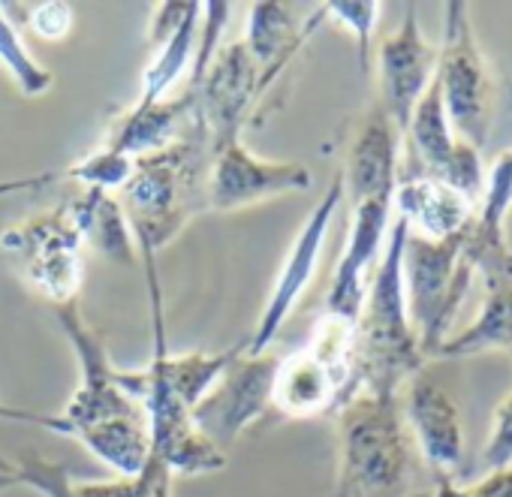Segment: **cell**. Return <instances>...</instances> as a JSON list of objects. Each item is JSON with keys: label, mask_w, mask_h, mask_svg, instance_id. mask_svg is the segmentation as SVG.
<instances>
[{"label": "cell", "mask_w": 512, "mask_h": 497, "mask_svg": "<svg viewBox=\"0 0 512 497\" xmlns=\"http://www.w3.org/2000/svg\"><path fill=\"white\" fill-rule=\"evenodd\" d=\"M410 226L395 217L389 226L383 257L368 281L365 305L356 320L353 380L356 392L398 398V389L422 374L425 356L404 299V244Z\"/></svg>", "instance_id": "1"}, {"label": "cell", "mask_w": 512, "mask_h": 497, "mask_svg": "<svg viewBox=\"0 0 512 497\" xmlns=\"http://www.w3.org/2000/svg\"><path fill=\"white\" fill-rule=\"evenodd\" d=\"M211 166V139L199 118V109L190 127L169 148L139 157L130 181L121 187V208L127 214L130 232L139 241L145 260H154L157 251L187 226L190 217L205 211V178Z\"/></svg>", "instance_id": "2"}, {"label": "cell", "mask_w": 512, "mask_h": 497, "mask_svg": "<svg viewBox=\"0 0 512 497\" xmlns=\"http://www.w3.org/2000/svg\"><path fill=\"white\" fill-rule=\"evenodd\" d=\"M338 497H407L410 437L398 398L356 392L338 410Z\"/></svg>", "instance_id": "3"}, {"label": "cell", "mask_w": 512, "mask_h": 497, "mask_svg": "<svg viewBox=\"0 0 512 497\" xmlns=\"http://www.w3.org/2000/svg\"><path fill=\"white\" fill-rule=\"evenodd\" d=\"M434 79L455 139L482 151L491 136L500 82L476 43L467 4L461 0L443 4V43L437 49Z\"/></svg>", "instance_id": "4"}, {"label": "cell", "mask_w": 512, "mask_h": 497, "mask_svg": "<svg viewBox=\"0 0 512 497\" xmlns=\"http://www.w3.org/2000/svg\"><path fill=\"white\" fill-rule=\"evenodd\" d=\"M464 232L443 241L407 235L404 244L407 317L413 323L425 359H434L437 347L446 341L452 317L458 314L473 281V272L461 260Z\"/></svg>", "instance_id": "5"}, {"label": "cell", "mask_w": 512, "mask_h": 497, "mask_svg": "<svg viewBox=\"0 0 512 497\" xmlns=\"http://www.w3.org/2000/svg\"><path fill=\"white\" fill-rule=\"evenodd\" d=\"M82 232L64 202L0 235V251L19 260L28 284L52 305L76 302L82 290Z\"/></svg>", "instance_id": "6"}, {"label": "cell", "mask_w": 512, "mask_h": 497, "mask_svg": "<svg viewBox=\"0 0 512 497\" xmlns=\"http://www.w3.org/2000/svg\"><path fill=\"white\" fill-rule=\"evenodd\" d=\"M341 199H344V181H341V172L332 178L329 190L323 193V199L314 205V211L308 214V220L302 223L290 254L278 272V281L269 293V302L260 314V323H256V332L250 335V341L244 344V353L247 356H263V353H272V344L278 341L284 323L290 320V314L296 311L299 299L305 296V290L311 287L314 275H317V266H320V257H323V247H326V235H329V226L335 220V211L341 208Z\"/></svg>", "instance_id": "7"}, {"label": "cell", "mask_w": 512, "mask_h": 497, "mask_svg": "<svg viewBox=\"0 0 512 497\" xmlns=\"http://www.w3.org/2000/svg\"><path fill=\"white\" fill-rule=\"evenodd\" d=\"M55 317H58L64 335L70 338V344L79 356V368H82V383L73 392L67 410L61 413V419L67 422V431L76 437L79 431H85L91 425L145 413L142 404H136L118 386V368L112 365L109 350H106L103 338L97 335V329H91L85 323V317L79 311V299L55 305Z\"/></svg>", "instance_id": "8"}, {"label": "cell", "mask_w": 512, "mask_h": 497, "mask_svg": "<svg viewBox=\"0 0 512 497\" xmlns=\"http://www.w3.org/2000/svg\"><path fill=\"white\" fill-rule=\"evenodd\" d=\"M314 175L305 163L296 160H263L241 139L226 142L214 151L208 178H205V205L214 211H235L287 193L311 190Z\"/></svg>", "instance_id": "9"}, {"label": "cell", "mask_w": 512, "mask_h": 497, "mask_svg": "<svg viewBox=\"0 0 512 497\" xmlns=\"http://www.w3.org/2000/svg\"><path fill=\"white\" fill-rule=\"evenodd\" d=\"M278 356H247L244 350L226 365L208 395L193 407V422L217 443H232L263 413L272 410V383Z\"/></svg>", "instance_id": "10"}, {"label": "cell", "mask_w": 512, "mask_h": 497, "mask_svg": "<svg viewBox=\"0 0 512 497\" xmlns=\"http://www.w3.org/2000/svg\"><path fill=\"white\" fill-rule=\"evenodd\" d=\"M256 82L260 76H256V64L244 40L220 46V52L211 58L199 88L193 91L199 118L211 139V157L226 142L238 139L250 109L256 106Z\"/></svg>", "instance_id": "11"}, {"label": "cell", "mask_w": 512, "mask_h": 497, "mask_svg": "<svg viewBox=\"0 0 512 497\" xmlns=\"http://www.w3.org/2000/svg\"><path fill=\"white\" fill-rule=\"evenodd\" d=\"M392 199H371L353 205V220L347 232L344 254L335 266L323 314L356 323L365 305L368 281L383 257V244L389 235Z\"/></svg>", "instance_id": "12"}, {"label": "cell", "mask_w": 512, "mask_h": 497, "mask_svg": "<svg viewBox=\"0 0 512 497\" xmlns=\"http://www.w3.org/2000/svg\"><path fill=\"white\" fill-rule=\"evenodd\" d=\"M434 73H437V49H431L428 40L422 37L416 7H410L398 31H392L380 43V91H383L380 106L395 124V130L401 133V139Z\"/></svg>", "instance_id": "13"}, {"label": "cell", "mask_w": 512, "mask_h": 497, "mask_svg": "<svg viewBox=\"0 0 512 497\" xmlns=\"http://www.w3.org/2000/svg\"><path fill=\"white\" fill-rule=\"evenodd\" d=\"M509 208H512V151L500 154V160L485 175V193L464 232V247H461L464 266L482 278L485 290L512 281V247L506 241Z\"/></svg>", "instance_id": "14"}, {"label": "cell", "mask_w": 512, "mask_h": 497, "mask_svg": "<svg viewBox=\"0 0 512 497\" xmlns=\"http://www.w3.org/2000/svg\"><path fill=\"white\" fill-rule=\"evenodd\" d=\"M404 422L419 443L422 458L434 470V479H455L464 455V428L458 404L425 374H416L407 383L404 398Z\"/></svg>", "instance_id": "15"}, {"label": "cell", "mask_w": 512, "mask_h": 497, "mask_svg": "<svg viewBox=\"0 0 512 497\" xmlns=\"http://www.w3.org/2000/svg\"><path fill=\"white\" fill-rule=\"evenodd\" d=\"M398 151H401V133L395 130L383 106H374L356 127L341 172L344 196L350 199V205L371 202V199H392L401 172Z\"/></svg>", "instance_id": "16"}, {"label": "cell", "mask_w": 512, "mask_h": 497, "mask_svg": "<svg viewBox=\"0 0 512 497\" xmlns=\"http://www.w3.org/2000/svg\"><path fill=\"white\" fill-rule=\"evenodd\" d=\"M392 211L410 226V235L443 241L464 232L476 214V202L434 175H398Z\"/></svg>", "instance_id": "17"}, {"label": "cell", "mask_w": 512, "mask_h": 497, "mask_svg": "<svg viewBox=\"0 0 512 497\" xmlns=\"http://www.w3.org/2000/svg\"><path fill=\"white\" fill-rule=\"evenodd\" d=\"M326 22V13L317 10L305 25L296 22L287 4H253L247 16V34L241 37L253 64H256V103L272 88V82L290 67L296 52L314 34V28Z\"/></svg>", "instance_id": "18"}, {"label": "cell", "mask_w": 512, "mask_h": 497, "mask_svg": "<svg viewBox=\"0 0 512 497\" xmlns=\"http://www.w3.org/2000/svg\"><path fill=\"white\" fill-rule=\"evenodd\" d=\"M341 401V383L308 344L278 362L272 383V410H278L281 416L314 419L320 413H335Z\"/></svg>", "instance_id": "19"}, {"label": "cell", "mask_w": 512, "mask_h": 497, "mask_svg": "<svg viewBox=\"0 0 512 497\" xmlns=\"http://www.w3.org/2000/svg\"><path fill=\"white\" fill-rule=\"evenodd\" d=\"M196 115V97L184 94L178 100H160L151 109H127L118 124H112L106 148L124 154V157H148L172 142L181 139V133L190 127Z\"/></svg>", "instance_id": "20"}, {"label": "cell", "mask_w": 512, "mask_h": 497, "mask_svg": "<svg viewBox=\"0 0 512 497\" xmlns=\"http://www.w3.org/2000/svg\"><path fill=\"white\" fill-rule=\"evenodd\" d=\"M16 479L37 488L43 497H151L160 467L151 461L142 476H121L115 482H76L67 464L46 461L40 455H25L13 461Z\"/></svg>", "instance_id": "21"}, {"label": "cell", "mask_w": 512, "mask_h": 497, "mask_svg": "<svg viewBox=\"0 0 512 497\" xmlns=\"http://www.w3.org/2000/svg\"><path fill=\"white\" fill-rule=\"evenodd\" d=\"M70 211L79 223L85 244H91L94 251H100L103 257L115 263H124V266L136 263V247L130 238L133 232H130L127 214L112 193L85 187V193L70 199Z\"/></svg>", "instance_id": "22"}, {"label": "cell", "mask_w": 512, "mask_h": 497, "mask_svg": "<svg viewBox=\"0 0 512 497\" xmlns=\"http://www.w3.org/2000/svg\"><path fill=\"white\" fill-rule=\"evenodd\" d=\"M494 350L512 353V281L488 287L479 317L461 332L446 335L434 359H464Z\"/></svg>", "instance_id": "23"}, {"label": "cell", "mask_w": 512, "mask_h": 497, "mask_svg": "<svg viewBox=\"0 0 512 497\" xmlns=\"http://www.w3.org/2000/svg\"><path fill=\"white\" fill-rule=\"evenodd\" d=\"M196 34H199V4L181 22V28L157 49L154 61L145 67V73H142V91H139V100L133 103V109H151L160 100H166V94L175 88V82L184 76V70H187V64L193 58Z\"/></svg>", "instance_id": "24"}, {"label": "cell", "mask_w": 512, "mask_h": 497, "mask_svg": "<svg viewBox=\"0 0 512 497\" xmlns=\"http://www.w3.org/2000/svg\"><path fill=\"white\" fill-rule=\"evenodd\" d=\"M0 64L7 67V73L13 76V82L19 85V91L25 97H43L52 91L55 85V73L46 70L25 46L16 22L10 19L7 7L0 4Z\"/></svg>", "instance_id": "25"}, {"label": "cell", "mask_w": 512, "mask_h": 497, "mask_svg": "<svg viewBox=\"0 0 512 497\" xmlns=\"http://www.w3.org/2000/svg\"><path fill=\"white\" fill-rule=\"evenodd\" d=\"M380 7L374 0H335V4H323L326 19H335L356 37L359 49V67L368 73V58H371V37L380 19Z\"/></svg>", "instance_id": "26"}, {"label": "cell", "mask_w": 512, "mask_h": 497, "mask_svg": "<svg viewBox=\"0 0 512 497\" xmlns=\"http://www.w3.org/2000/svg\"><path fill=\"white\" fill-rule=\"evenodd\" d=\"M482 464H485L488 473L512 464V389L494 407L491 431H488V440H485V449H482Z\"/></svg>", "instance_id": "27"}, {"label": "cell", "mask_w": 512, "mask_h": 497, "mask_svg": "<svg viewBox=\"0 0 512 497\" xmlns=\"http://www.w3.org/2000/svg\"><path fill=\"white\" fill-rule=\"evenodd\" d=\"M73 7L64 4V0H49V4H37L34 10H28V28L40 37V40H64L73 31Z\"/></svg>", "instance_id": "28"}, {"label": "cell", "mask_w": 512, "mask_h": 497, "mask_svg": "<svg viewBox=\"0 0 512 497\" xmlns=\"http://www.w3.org/2000/svg\"><path fill=\"white\" fill-rule=\"evenodd\" d=\"M196 10V4H190V0H178V4H160L151 16V31H148V43L151 49H160L178 28L181 22Z\"/></svg>", "instance_id": "29"}, {"label": "cell", "mask_w": 512, "mask_h": 497, "mask_svg": "<svg viewBox=\"0 0 512 497\" xmlns=\"http://www.w3.org/2000/svg\"><path fill=\"white\" fill-rule=\"evenodd\" d=\"M0 419H13V422H25V425H40L46 431H58V434H70L67 431V422L61 416H40V413H28V410H16L10 404H0ZM0 473L4 476H16V467L13 461H7L0 455ZM19 482V479H16Z\"/></svg>", "instance_id": "30"}, {"label": "cell", "mask_w": 512, "mask_h": 497, "mask_svg": "<svg viewBox=\"0 0 512 497\" xmlns=\"http://www.w3.org/2000/svg\"><path fill=\"white\" fill-rule=\"evenodd\" d=\"M467 497H512V464L491 470L485 479L467 488Z\"/></svg>", "instance_id": "31"}, {"label": "cell", "mask_w": 512, "mask_h": 497, "mask_svg": "<svg viewBox=\"0 0 512 497\" xmlns=\"http://www.w3.org/2000/svg\"><path fill=\"white\" fill-rule=\"evenodd\" d=\"M431 497H467V488H461L455 479L440 476V479H437V485L431 488Z\"/></svg>", "instance_id": "32"}, {"label": "cell", "mask_w": 512, "mask_h": 497, "mask_svg": "<svg viewBox=\"0 0 512 497\" xmlns=\"http://www.w3.org/2000/svg\"><path fill=\"white\" fill-rule=\"evenodd\" d=\"M169 479H172V476L160 470V473H157V482H154V491H151V497H172V494H169Z\"/></svg>", "instance_id": "33"}, {"label": "cell", "mask_w": 512, "mask_h": 497, "mask_svg": "<svg viewBox=\"0 0 512 497\" xmlns=\"http://www.w3.org/2000/svg\"><path fill=\"white\" fill-rule=\"evenodd\" d=\"M407 497H431V488H428V491H413V494H407Z\"/></svg>", "instance_id": "34"}]
</instances>
